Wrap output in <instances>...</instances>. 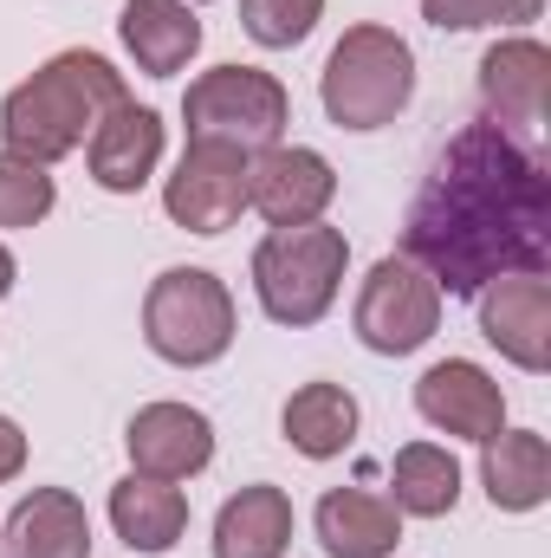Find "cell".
<instances>
[{"mask_svg":"<svg viewBox=\"0 0 551 558\" xmlns=\"http://www.w3.org/2000/svg\"><path fill=\"white\" fill-rule=\"evenodd\" d=\"M480 481L500 513H532L551 494V448L539 428H500L480 441Z\"/></svg>","mask_w":551,"mask_h":558,"instance_id":"ac0fdd59","label":"cell"},{"mask_svg":"<svg viewBox=\"0 0 551 558\" xmlns=\"http://www.w3.org/2000/svg\"><path fill=\"white\" fill-rule=\"evenodd\" d=\"M318 98H325V118L338 131H383V124H396L415 98L409 39L396 26H377V20L344 26V39L325 59Z\"/></svg>","mask_w":551,"mask_h":558,"instance_id":"3957f363","label":"cell"},{"mask_svg":"<svg viewBox=\"0 0 551 558\" xmlns=\"http://www.w3.org/2000/svg\"><path fill=\"white\" fill-rule=\"evenodd\" d=\"M331 195H338V169L305 143H273L247 162V208H260L273 228L325 221Z\"/></svg>","mask_w":551,"mask_h":558,"instance_id":"8fae6325","label":"cell"},{"mask_svg":"<svg viewBox=\"0 0 551 558\" xmlns=\"http://www.w3.org/2000/svg\"><path fill=\"white\" fill-rule=\"evenodd\" d=\"M59 208V182L39 162L0 156V228H39Z\"/></svg>","mask_w":551,"mask_h":558,"instance_id":"cb8c5ba5","label":"cell"},{"mask_svg":"<svg viewBox=\"0 0 551 558\" xmlns=\"http://www.w3.org/2000/svg\"><path fill=\"white\" fill-rule=\"evenodd\" d=\"M546 254L551 175L539 149L487 118L454 131L403 215V260L434 279L441 299H474L487 279L546 274Z\"/></svg>","mask_w":551,"mask_h":558,"instance_id":"6da1fadb","label":"cell"},{"mask_svg":"<svg viewBox=\"0 0 551 558\" xmlns=\"http://www.w3.org/2000/svg\"><path fill=\"white\" fill-rule=\"evenodd\" d=\"M351 325L364 338V351L377 357H409L421 351L434 331H441V286L421 274L403 254H383L364 286H357V305H351Z\"/></svg>","mask_w":551,"mask_h":558,"instance_id":"52a82bcc","label":"cell"},{"mask_svg":"<svg viewBox=\"0 0 551 558\" xmlns=\"http://www.w3.org/2000/svg\"><path fill=\"white\" fill-rule=\"evenodd\" d=\"M131 92H124V72L105 59V52H52L26 85L7 92L0 105V137H7V156L20 162H65L72 149H85L91 131L105 124V111H118Z\"/></svg>","mask_w":551,"mask_h":558,"instance_id":"7a4b0ae2","label":"cell"},{"mask_svg":"<svg viewBox=\"0 0 551 558\" xmlns=\"http://www.w3.org/2000/svg\"><path fill=\"white\" fill-rule=\"evenodd\" d=\"M311 526L331 558H390L403 546V513L390 507V494H370V487H331Z\"/></svg>","mask_w":551,"mask_h":558,"instance_id":"2e32d148","label":"cell"},{"mask_svg":"<svg viewBox=\"0 0 551 558\" xmlns=\"http://www.w3.org/2000/svg\"><path fill=\"white\" fill-rule=\"evenodd\" d=\"M325 20V0H241V33L267 52H292Z\"/></svg>","mask_w":551,"mask_h":558,"instance_id":"603a6c76","label":"cell"},{"mask_svg":"<svg viewBox=\"0 0 551 558\" xmlns=\"http://www.w3.org/2000/svg\"><path fill=\"white\" fill-rule=\"evenodd\" d=\"M546 0H421V20L441 33H480V26H526Z\"/></svg>","mask_w":551,"mask_h":558,"instance_id":"d4e9b609","label":"cell"},{"mask_svg":"<svg viewBox=\"0 0 551 558\" xmlns=\"http://www.w3.org/2000/svg\"><path fill=\"white\" fill-rule=\"evenodd\" d=\"M292 546V494L273 481L241 487L215 513V558H285Z\"/></svg>","mask_w":551,"mask_h":558,"instance_id":"ffe728a7","label":"cell"},{"mask_svg":"<svg viewBox=\"0 0 551 558\" xmlns=\"http://www.w3.org/2000/svg\"><path fill=\"white\" fill-rule=\"evenodd\" d=\"M480 105H487V124H500L513 143L532 149L551 105V52L539 39L487 46V59H480Z\"/></svg>","mask_w":551,"mask_h":558,"instance_id":"9c48e42d","label":"cell"},{"mask_svg":"<svg viewBox=\"0 0 551 558\" xmlns=\"http://www.w3.org/2000/svg\"><path fill=\"white\" fill-rule=\"evenodd\" d=\"M111 526L131 553L162 558L182 533H188V494L175 481H149V474H124L111 487Z\"/></svg>","mask_w":551,"mask_h":558,"instance_id":"d6986e66","label":"cell"},{"mask_svg":"<svg viewBox=\"0 0 551 558\" xmlns=\"http://www.w3.org/2000/svg\"><path fill=\"white\" fill-rule=\"evenodd\" d=\"M118 39L149 78H175L195 52H201V20L188 0H124L118 13Z\"/></svg>","mask_w":551,"mask_h":558,"instance_id":"e0dca14e","label":"cell"},{"mask_svg":"<svg viewBox=\"0 0 551 558\" xmlns=\"http://www.w3.org/2000/svg\"><path fill=\"white\" fill-rule=\"evenodd\" d=\"M247 149L215 137H188L175 175L162 182V208L175 228L188 234H228L241 215H247Z\"/></svg>","mask_w":551,"mask_h":558,"instance_id":"ba28073f","label":"cell"},{"mask_svg":"<svg viewBox=\"0 0 551 558\" xmlns=\"http://www.w3.org/2000/svg\"><path fill=\"white\" fill-rule=\"evenodd\" d=\"M124 448H131V474L195 481L215 461V422L188 403H143L124 428Z\"/></svg>","mask_w":551,"mask_h":558,"instance_id":"4fadbf2b","label":"cell"},{"mask_svg":"<svg viewBox=\"0 0 551 558\" xmlns=\"http://www.w3.org/2000/svg\"><path fill=\"white\" fill-rule=\"evenodd\" d=\"M279 428L305 461H338L357 441V397L344 384H298L279 410Z\"/></svg>","mask_w":551,"mask_h":558,"instance_id":"44dd1931","label":"cell"},{"mask_svg":"<svg viewBox=\"0 0 551 558\" xmlns=\"http://www.w3.org/2000/svg\"><path fill=\"white\" fill-rule=\"evenodd\" d=\"M351 267V241L344 228H325V221H305V228H273L260 247H254V292H260V312L273 325H318L331 305H338V286Z\"/></svg>","mask_w":551,"mask_h":558,"instance_id":"277c9868","label":"cell"},{"mask_svg":"<svg viewBox=\"0 0 551 558\" xmlns=\"http://www.w3.org/2000/svg\"><path fill=\"white\" fill-rule=\"evenodd\" d=\"M0 558H91V520L72 487H33L0 533Z\"/></svg>","mask_w":551,"mask_h":558,"instance_id":"9a60e30c","label":"cell"},{"mask_svg":"<svg viewBox=\"0 0 551 558\" xmlns=\"http://www.w3.org/2000/svg\"><path fill=\"white\" fill-rule=\"evenodd\" d=\"M13 279H20V267H13V254H7V247H0V299H7V292H13Z\"/></svg>","mask_w":551,"mask_h":558,"instance_id":"4316f807","label":"cell"},{"mask_svg":"<svg viewBox=\"0 0 551 558\" xmlns=\"http://www.w3.org/2000/svg\"><path fill=\"white\" fill-rule=\"evenodd\" d=\"M85 162H91V182L105 189V195H137L143 182L156 175V162H162V118L149 111V105H118V111H105V124L91 131L85 143Z\"/></svg>","mask_w":551,"mask_h":558,"instance_id":"5bb4252c","label":"cell"},{"mask_svg":"<svg viewBox=\"0 0 551 558\" xmlns=\"http://www.w3.org/2000/svg\"><path fill=\"white\" fill-rule=\"evenodd\" d=\"M20 468H26V435L13 416H0V481H13Z\"/></svg>","mask_w":551,"mask_h":558,"instance_id":"484cf974","label":"cell"},{"mask_svg":"<svg viewBox=\"0 0 551 558\" xmlns=\"http://www.w3.org/2000/svg\"><path fill=\"white\" fill-rule=\"evenodd\" d=\"M390 507L409 520H448L461 507V461L434 441H409L390 461Z\"/></svg>","mask_w":551,"mask_h":558,"instance_id":"7402d4cb","label":"cell"},{"mask_svg":"<svg viewBox=\"0 0 551 558\" xmlns=\"http://www.w3.org/2000/svg\"><path fill=\"white\" fill-rule=\"evenodd\" d=\"M182 124H188V137H215V143H234V149L260 156V149L285 143L292 98L260 65H215V72H201L182 92Z\"/></svg>","mask_w":551,"mask_h":558,"instance_id":"8992f818","label":"cell"},{"mask_svg":"<svg viewBox=\"0 0 551 558\" xmlns=\"http://www.w3.org/2000/svg\"><path fill=\"white\" fill-rule=\"evenodd\" d=\"M474 299H480V338L506 364H519L526 377H546L551 371V286H546V274L487 279Z\"/></svg>","mask_w":551,"mask_h":558,"instance_id":"30bf717a","label":"cell"},{"mask_svg":"<svg viewBox=\"0 0 551 558\" xmlns=\"http://www.w3.org/2000/svg\"><path fill=\"white\" fill-rule=\"evenodd\" d=\"M234 331H241L234 292L208 267H169V274L149 279V292H143V344L162 364H175V371L221 364Z\"/></svg>","mask_w":551,"mask_h":558,"instance_id":"5b68a950","label":"cell"},{"mask_svg":"<svg viewBox=\"0 0 551 558\" xmlns=\"http://www.w3.org/2000/svg\"><path fill=\"white\" fill-rule=\"evenodd\" d=\"M415 416L428 428H441V435L487 441V435L506 428V397L474 357H448V364H428L415 377Z\"/></svg>","mask_w":551,"mask_h":558,"instance_id":"7c38bea8","label":"cell"}]
</instances>
